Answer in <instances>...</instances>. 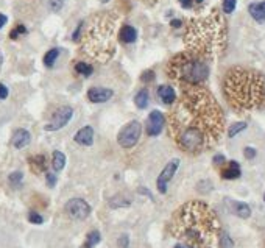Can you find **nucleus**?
Returning a JSON list of instances; mask_svg holds the SVG:
<instances>
[{
	"label": "nucleus",
	"mask_w": 265,
	"mask_h": 248,
	"mask_svg": "<svg viewBox=\"0 0 265 248\" xmlns=\"http://www.w3.org/2000/svg\"><path fill=\"white\" fill-rule=\"evenodd\" d=\"M179 88L181 95L168 116V133L184 153H205L223 136V111L203 84H179Z\"/></svg>",
	"instance_id": "obj_1"
},
{
	"label": "nucleus",
	"mask_w": 265,
	"mask_h": 248,
	"mask_svg": "<svg viewBox=\"0 0 265 248\" xmlns=\"http://www.w3.org/2000/svg\"><path fill=\"white\" fill-rule=\"evenodd\" d=\"M168 228L173 237L192 248H212L220 234V220L208 203L192 200L172 215Z\"/></svg>",
	"instance_id": "obj_2"
},
{
	"label": "nucleus",
	"mask_w": 265,
	"mask_h": 248,
	"mask_svg": "<svg viewBox=\"0 0 265 248\" xmlns=\"http://www.w3.org/2000/svg\"><path fill=\"white\" fill-rule=\"evenodd\" d=\"M184 42L187 52L208 60L223 55L228 44V25L220 11L212 9L206 16L190 19L186 27Z\"/></svg>",
	"instance_id": "obj_3"
},
{
	"label": "nucleus",
	"mask_w": 265,
	"mask_h": 248,
	"mask_svg": "<svg viewBox=\"0 0 265 248\" xmlns=\"http://www.w3.org/2000/svg\"><path fill=\"white\" fill-rule=\"evenodd\" d=\"M221 89L236 111H256L265 106V75L256 69L231 67L225 73Z\"/></svg>",
	"instance_id": "obj_4"
},
{
	"label": "nucleus",
	"mask_w": 265,
	"mask_h": 248,
	"mask_svg": "<svg viewBox=\"0 0 265 248\" xmlns=\"http://www.w3.org/2000/svg\"><path fill=\"white\" fill-rule=\"evenodd\" d=\"M83 41L84 53L99 62L109 61L115 53V17L112 14H97L86 30Z\"/></svg>",
	"instance_id": "obj_5"
},
{
	"label": "nucleus",
	"mask_w": 265,
	"mask_h": 248,
	"mask_svg": "<svg viewBox=\"0 0 265 248\" xmlns=\"http://www.w3.org/2000/svg\"><path fill=\"white\" fill-rule=\"evenodd\" d=\"M167 77L178 84H203L209 78L208 62L190 52H181L167 62Z\"/></svg>",
	"instance_id": "obj_6"
},
{
	"label": "nucleus",
	"mask_w": 265,
	"mask_h": 248,
	"mask_svg": "<svg viewBox=\"0 0 265 248\" xmlns=\"http://www.w3.org/2000/svg\"><path fill=\"white\" fill-rule=\"evenodd\" d=\"M142 134V125L137 121H131L126 124L117 134V142L122 148H133L137 142H139Z\"/></svg>",
	"instance_id": "obj_7"
},
{
	"label": "nucleus",
	"mask_w": 265,
	"mask_h": 248,
	"mask_svg": "<svg viewBox=\"0 0 265 248\" xmlns=\"http://www.w3.org/2000/svg\"><path fill=\"white\" fill-rule=\"evenodd\" d=\"M66 214L73 220H84L91 215V206L86 200L83 198H72L64 206Z\"/></svg>",
	"instance_id": "obj_8"
},
{
	"label": "nucleus",
	"mask_w": 265,
	"mask_h": 248,
	"mask_svg": "<svg viewBox=\"0 0 265 248\" xmlns=\"http://www.w3.org/2000/svg\"><path fill=\"white\" fill-rule=\"evenodd\" d=\"M73 116V110L70 106H61L55 111V114L52 116V121L44 126L46 131H58L61 128H64Z\"/></svg>",
	"instance_id": "obj_9"
},
{
	"label": "nucleus",
	"mask_w": 265,
	"mask_h": 248,
	"mask_svg": "<svg viewBox=\"0 0 265 248\" xmlns=\"http://www.w3.org/2000/svg\"><path fill=\"white\" fill-rule=\"evenodd\" d=\"M179 167V159L175 158L172 161H168V163L165 164V167L162 169L161 174L158 175V180H156V187L159 190V193H167V186H168V183L172 181L173 175L176 174V170Z\"/></svg>",
	"instance_id": "obj_10"
},
{
	"label": "nucleus",
	"mask_w": 265,
	"mask_h": 248,
	"mask_svg": "<svg viewBox=\"0 0 265 248\" xmlns=\"http://www.w3.org/2000/svg\"><path fill=\"white\" fill-rule=\"evenodd\" d=\"M165 125V117L161 111H152L147 117V122H145V133L150 136V137H155L158 134H161L162 128Z\"/></svg>",
	"instance_id": "obj_11"
},
{
	"label": "nucleus",
	"mask_w": 265,
	"mask_h": 248,
	"mask_svg": "<svg viewBox=\"0 0 265 248\" xmlns=\"http://www.w3.org/2000/svg\"><path fill=\"white\" fill-rule=\"evenodd\" d=\"M114 91L109 88H100V86H95L88 91V100L91 103H105L112 99Z\"/></svg>",
	"instance_id": "obj_12"
},
{
	"label": "nucleus",
	"mask_w": 265,
	"mask_h": 248,
	"mask_svg": "<svg viewBox=\"0 0 265 248\" xmlns=\"http://www.w3.org/2000/svg\"><path fill=\"white\" fill-rule=\"evenodd\" d=\"M94 128L91 125H86L83 126L81 130L77 131V134L73 136V141H75L78 145H83V147H91L94 144Z\"/></svg>",
	"instance_id": "obj_13"
},
{
	"label": "nucleus",
	"mask_w": 265,
	"mask_h": 248,
	"mask_svg": "<svg viewBox=\"0 0 265 248\" xmlns=\"http://www.w3.org/2000/svg\"><path fill=\"white\" fill-rule=\"evenodd\" d=\"M158 99L161 100L164 105H173L176 102V92L173 91V88L170 84H161L158 86Z\"/></svg>",
	"instance_id": "obj_14"
},
{
	"label": "nucleus",
	"mask_w": 265,
	"mask_h": 248,
	"mask_svg": "<svg viewBox=\"0 0 265 248\" xmlns=\"http://www.w3.org/2000/svg\"><path fill=\"white\" fill-rule=\"evenodd\" d=\"M31 141V134L30 131L24 130V128H19V130H16L13 133V137H11V145L17 150H22L25 148Z\"/></svg>",
	"instance_id": "obj_15"
},
{
	"label": "nucleus",
	"mask_w": 265,
	"mask_h": 248,
	"mask_svg": "<svg viewBox=\"0 0 265 248\" xmlns=\"http://www.w3.org/2000/svg\"><path fill=\"white\" fill-rule=\"evenodd\" d=\"M228 201V206L231 209L232 214H236L237 217L240 219H248L250 215H251V208L248 206L247 203H243V201H234V200H226Z\"/></svg>",
	"instance_id": "obj_16"
},
{
	"label": "nucleus",
	"mask_w": 265,
	"mask_h": 248,
	"mask_svg": "<svg viewBox=\"0 0 265 248\" xmlns=\"http://www.w3.org/2000/svg\"><path fill=\"white\" fill-rule=\"evenodd\" d=\"M220 175L223 180H237L242 175V170H240V164L237 161H229L228 166H225L221 169Z\"/></svg>",
	"instance_id": "obj_17"
},
{
	"label": "nucleus",
	"mask_w": 265,
	"mask_h": 248,
	"mask_svg": "<svg viewBox=\"0 0 265 248\" xmlns=\"http://www.w3.org/2000/svg\"><path fill=\"white\" fill-rule=\"evenodd\" d=\"M248 13L254 20H256V22H259V24L265 22V0H262V2L250 3L248 5Z\"/></svg>",
	"instance_id": "obj_18"
},
{
	"label": "nucleus",
	"mask_w": 265,
	"mask_h": 248,
	"mask_svg": "<svg viewBox=\"0 0 265 248\" xmlns=\"http://www.w3.org/2000/svg\"><path fill=\"white\" fill-rule=\"evenodd\" d=\"M137 39V30L131 25H123L119 31V41L122 44H133Z\"/></svg>",
	"instance_id": "obj_19"
},
{
	"label": "nucleus",
	"mask_w": 265,
	"mask_h": 248,
	"mask_svg": "<svg viewBox=\"0 0 265 248\" xmlns=\"http://www.w3.org/2000/svg\"><path fill=\"white\" fill-rule=\"evenodd\" d=\"M28 163H30V167H31V170L35 172V174H42V172L47 170V158L44 155L31 156L28 159Z\"/></svg>",
	"instance_id": "obj_20"
},
{
	"label": "nucleus",
	"mask_w": 265,
	"mask_h": 248,
	"mask_svg": "<svg viewBox=\"0 0 265 248\" xmlns=\"http://www.w3.org/2000/svg\"><path fill=\"white\" fill-rule=\"evenodd\" d=\"M131 203H133V200H131L128 195H126V193H117V195H114V197L108 201L109 208H112V209L128 208Z\"/></svg>",
	"instance_id": "obj_21"
},
{
	"label": "nucleus",
	"mask_w": 265,
	"mask_h": 248,
	"mask_svg": "<svg viewBox=\"0 0 265 248\" xmlns=\"http://www.w3.org/2000/svg\"><path fill=\"white\" fill-rule=\"evenodd\" d=\"M66 166V155L59 152V150H55L53 152V156H52V167L55 172H61Z\"/></svg>",
	"instance_id": "obj_22"
},
{
	"label": "nucleus",
	"mask_w": 265,
	"mask_h": 248,
	"mask_svg": "<svg viewBox=\"0 0 265 248\" xmlns=\"http://www.w3.org/2000/svg\"><path fill=\"white\" fill-rule=\"evenodd\" d=\"M148 102H150V94H148L147 89H141L134 95V103L139 110H145V108L148 106Z\"/></svg>",
	"instance_id": "obj_23"
},
{
	"label": "nucleus",
	"mask_w": 265,
	"mask_h": 248,
	"mask_svg": "<svg viewBox=\"0 0 265 248\" xmlns=\"http://www.w3.org/2000/svg\"><path fill=\"white\" fill-rule=\"evenodd\" d=\"M58 57H59V49H50L44 55V66L52 69L53 66H55Z\"/></svg>",
	"instance_id": "obj_24"
},
{
	"label": "nucleus",
	"mask_w": 265,
	"mask_h": 248,
	"mask_svg": "<svg viewBox=\"0 0 265 248\" xmlns=\"http://www.w3.org/2000/svg\"><path fill=\"white\" fill-rule=\"evenodd\" d=\"M75 72L78 75H81V77H91V75L94 73V67L91 66V64L84 62V61H78L75 64Z\"/></svg>",
	"instance_id": "obj_25"
},
{
	"label": "nucleus",
	"mask_w": 265,
	"mask_h": 248,
	"mask_svg": "<svg viewBox=\"0 0 265 248\" xmlns=\"http://www.w3.org/2000/svg\"><path fill=\"white\" fill-rule=\"evenodd\" d=\"M22 181H24V174L22 172H13V174H9L8 177V183H9V186H11L13 189H19L20 186H22Z\"/></svg>",
	"instance_id": "obj_26"
},
{
	"label": "nucleus",
	"mask_w": 265,
	"mask_h": 248,
	"mask_svg": "<svg viewBox=\"0 0 265 248\" xmlns=\"http://www.w3.org/2000/svg\"><path fill=\"white\" fill-rule=\"evenodd\" d=\"M247 130V122H236L228 128V137H236L239 133Z\"/></svg>",
	"instance_id": "obj_27"
},
{
	"label": "nucleus",
	"mask_w": 265,
	"mask_h": 248,
	"mask_svg": "<svg viewBox=\"0 0 265 248\" xmlns=\"http://www.w3.org/2000/svg\"><path fill=\"white\" fill-rule=\"evenodd\" d=\"M218 244H220V248H234V242H232L231 236L226 231H220Z\"/></svg>",
	"instance_id": "obj_28"
},
{
	"label": "nucleus",
	"mask_w": 265,
	"mask_h": 248,
	"mask_svg": "<svg viewBox=\"0 0 265 248\" xmlns=\"http://www.w3.org/2000/svg\"><path fill=\"white\" fill-rule=\"evenodd\" d=\"M102 241V236L99 231H91L86 237V244H84V248H94L99 242Z\"/></svg>",
	"instance_id": "obj_29"
},
{
	"label": "nucleus",
	"mask_w": 265,
	"mask_h": 248,
	"mask_svg": "<svg viewBox=\"0 0 265 248\" xmlns=\"http://www.w3.org/2000/svg\"><path fill=\"white\" fill-rule=\"evenodd\" d=\"M28 222L33 223V225H42L44 223V217H42L39 212L31 211V212H28Z\"/></svg>",
	"instance_id": "obj_30"
},
{
	"label": "nucleus",
	"mask_w": 265,
	"mask_h": 248,
	"mask_svg": "<svg viewBox=\"0 0 265 248\" xmlns=\"http://www.w3.org/2000/svg\"><path fill=\"white\" fill-rule=\"evenodd\" d=\"M236 5H237V0H223V3H221V8H223V13L231 14V13L236 9Z\"/></svg>",
	"instance_id": "obj_31"
},
{
	"label": "nucleus",
	"mask_w": 265,
	"mask_h": 248,
	"mask_svg": "<svg viewBox=\"0 0 265 248\" xmlns=\"http://www.w3.org/2000/svg\"><path fill=\"white\" fill-rule=\"evenodd\" d=\"M197 190L201 192V193H208L212 190V183L208 181V180H203V181H200L198 185H197Z\"/></svg>",
	"instance_id": "obj_32"
},
{
	"label": "nucleus",
	"mask_w": 265,
	"mask_h": 248,
	"mask_svg": "<svg viewBox=\"0 0 265 248\" xmlns=\"http://www.w3.org/2000/svg\"><path fill=\"white\" fill-rule=\"evenodd\" d=\"M64 6V0H49V8L53 13L61 11V8Z\"/></svg>",
	"instance_id": "obj_33"
},
{
	"label": "nucleus",
	"mask_w": 265,
	"mask_h": 248,
	"mask_svg": "<svg viewBox=\"0 0 265 248\" xmlns=\"http://www.w3.org/2000/svg\"><path fill=\"white\" fill-rule=\"evenodd\" d=\"M178 2L183 8L190 9V8H194L195 5H201V3H203V0H178Z\"/></svg>",
	"instance_id": "obj_34"
},
{
	"label": "nucleus",
	"mask_w": 265,
	"mask_h": 248,
	"mask_svg": "<svg viewBox=\"0 0 265 248\" xmlns=\"http://www.w3.org/2000/svg\"><path fill=\"white\" fill-rule=\"evenodd\" d=\"M25 33H27V28H25L24 25H17L16 28L11 30V33H9V38H11V39H17L20 35H25Z\"/></svg>",
	"instance_id": "obj_35"
},
{
	"label": "nucleus",
	"mask_w": 265,
	"mask_h": 248,
	"mask_svg": "<svg viewBox=\"0 0 265 248\" xmlns=\"http://www.w3.org/2000/svg\"><path fill=\"white\" fill-rule=\"evenodd\" d=\"M117 245L120 248H130V236L128 234H122L117 239Z\"/></svg>",
	"instance_id": "obj_36"
},
{
	"label": "nucleus",
	"mask_w": 265,
	"mask_h": 248,
	"mask_svg": "<svg viewBox=\"0 0 265 248\" xmlns=\"http://www.w3.org/2000/svg\"><path fill=\"white\" fill-rule=\"evenodd\" d=\"M243 155H245L247 159H254V158H256V155H258V152H256V148H254V147H245V148H243Z\"/></svg>",
	"instance_id": "obj_37"
},
{
	"label": "nucleus",
	"mask_w": 265,
	"mask_h": 248,
	"mask_svg": "<svg viewBox=\"0 0 265 248\" xmlns=\"http://www.w3.org/2000/svg\"><path fill=\"white\" fill-rule=\"evenodd\" d=\"M83 27H84V24H83V22H80V24H78V27H77V30L73 31L72 39L75 41V42H78V41L81 39V36H83Z\"/></svg>",
	"instance_id": "obj_38"
},
{
	"label": "nucleus",
	"mask_w": 265,
	"mask_h": 248,
	"mask_svg": "<svg viewBox=\"0 0 265 248\" xmlns=\"http://www.w3.org/2000/svg\"><path fill=\"white\" fill-rule=\"evenodd\" d=\"M153 78H155V72L153 70H145L141 75V81H144V83H150V81H153Z\"/></svg>",
	"instance_id": "obj_39"
},
{
	"label": "nucleus",
	"mask_w": 265,
	"mask_h": 248,
	"mask_svg": "<svg viewBox=\"0 0 265 248\" xmlns=\"http://www.w3.org/2000/svg\"><path fill=\"white\" fill-rule=\"evenodd\" d=\"M212 163H214V166H223L226 163V158H225V155L217 153L214 158H212Z\"/></svg>",
	"instance_id": "obj_40"
},
{
	"label": "nucleus",
	"mask_w": 265,
	"mask_h": 248,
	"mask_svg": "<svg viewBox=\"0 0 265 248\" xmlns=\"http://www.w3.org/2000/svg\"><path fill=\"white\" fill-rule=\"evenodd\" d=\"M46 180H47V185H49L50 187H55V185H56V175H55V174H50V172H47V174H46Z\"/></svg>",
	"instance_id": "obj_41"
},
{
	"label": "nucleus",
	"mask_w": 265,
	"mask_h": 248,
	"mask_svg": "<svg viewBox=\"0 0 265 248\" xmlns=\"http://www.w3.org/2000/svg\"><path fill=\"white\" fill-rule=\"evenodd\" d=\"M8 94H9L8 88H6L5 84H2V83H0V100H5L6 97H8Z\"/></svg>",
	"instance_id": "obj_42"
},
{
	"label": "nucleus",
	"mask_w": 265,
	"mask_h": 248,
	"mask_svg": "<svg viewBox=\"0 0 265 248\" xmlns=\"http://www.w3.org/2000/svg\"><path fill=\"white\" fill-rule=\"evenodd\" d=\"M170 27H173V28H181V27H183V20H179V19L170 20Z\"/></svg>",
	"instance_id": "obj_43"
},
{
	"label": "nucleus",
	"mask_w": 265,
	"mask_h": 248,
	"mask_svg": "<svg viewBox=\"0 0 265 248\" xmlns=\"http://www.w3.org/2000/svg\"><path fill=\"white\" fill-rule=\"evenodd\" d=\"M6 22H8V17H6L5 14L0 13V28L5 27V25H6Z\"/></svg>",
	"instance_id": "obj_44"
},
{
	"label": "nucleus",
	"mask_w": 265,
	"mask_h": 248,
	"mask_svg": "<svg viewBox=\"0 0 265 248\" xmlns=\"http://www.w3.org/2000/svg\"><path fill=\"white\" fill-rule=\"evenodd\" d=\"M175 248H192V247H189V245H186V244H176Z\"/></svg>",
	"instance_id": "obj_45"
},
{
	"label": "nucleus",
	"mask_w": 265,
	"mask_h": 248,
	"mask_svg": "<svg viewBox=\"0 0 265 248\" xmlns=\"http://www.w3.org/2000/svg\"><path fill=\"white\" fill-rule=\"evenodd\" d=\"M2 62H3V55H2V50H0V67H2Z\"/></svg>",
	"instance_id": "obj_46"
},
{
	"label": "nucleus",
	"mask_w": 265,
	"mask_h": 248,
	"mask_svg": "<svg viewBox=\"0 0 265 248\" xmlns=\"http://www.w3.org/2000/svg\"><path fill=\"white\" fill-rule=\"evenodd\" d=\"M150 2H159V0H150Z\"/></svg>",
	"instance_id": "obj_47"
},
{
	"label": "nucleus",
	"mask_w": 265,
	"mask_h": 248,
	"mask_svg": "<svg viewBox=\"0 0 265 248\" xmlns=\"http://www.w3.org/2000/svg\"><path fill=\"white\" fill-rule=\"evenodd\" d=\"M264 200H265V195H264Z\"/></svg>",
	"instance_id": "obj_48"
}]
</instances>
